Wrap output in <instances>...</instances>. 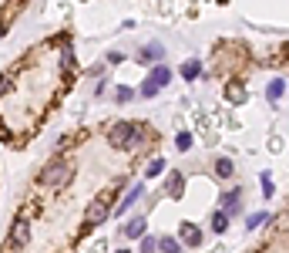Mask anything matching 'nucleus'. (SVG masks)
Masks as SVG:
<instances>
[{"label":"nucleus","instance_id":"nucleus-3","mask_svg":"<svg viewBox=\"0 0 289 253\" xmlns=\"http://www.w3.org/2000/svg\"><path fill=\"white\" fill-rule=\"evenodd\" d=\"M131 129H135V122H114L111 129H108V142H111L114 149H128Z\"/></svg>","mask_w":289,"mask_h":253},{"label":"nucleus","instance_id":"nucleus-11","mask_svg":"<svg viewBox=\"0 0 289 253\" xmlns=\"http://www.w3.org/2000/svg\"><path fill=\"white\" fill-rule=\"evenodd\" d=\"M125 237L128 240H138V237H144V216H135V220L125 226Z\"/></svg>","mask_w":289,"mask_h":253},{"label":"nucleus","instance_id":"nucleus-4","mask_svg":"<svg viewBox=\"0 0 289 253\" xmlns=\"http://www.w3.org/2000/svg\"><path fill=\"white\" fill-rule=\"evenodd\" d=\"M10 243L14 246H27V240H31V220H27V213H20L14 220V226H10Z\"/></svg>","mask_w":289,"mask_h":253},{"label":"nucleus","instance_id":"nucleus-25","mask_svg":"<svg viewBox=\"0 0 289 253\" xmlns=\"http://www.w3.org/2000/svg\"><path fill=\"white\" fill-rule=\"evenodd\" d=\"M155 95H158V88H155V85L144 78V85H141V98H155Z\"/></svg>","mask_w":289,"mask_h":253},{"label":"nucleus","instance_id":"nucleus-5","mask_svg":"<svg viewBox=\"0 0 289 253\" xmlns=\"http://www.w3.org/2000/svg\"><path fill=\"white\" fill-rule=\"evenodd\" d=\"M178 243L182 246H202V229L195 223H182L178 226Z\"/></svg>","mask_w":289,"mask_h":253},{"label":"nucleus","instance_id":"nucleus-7","mask_svg":"<svg viewBox=\"0 0 289 253\" xmlns=\"http://www.w3.org/2000/svg\"><path fill=\"white\" fill-rule=\"evenodd\" d=\"M161 57H165V48H161L158 41H152V44L141 48V65H158Z\"/></svg>","mask_w":289,"mask_h":253},{"label":"nucleus","instance_id":"nucleus-13","mask_svg":"<svg viewBox=\"0 0 289 253\" xmlns=\"http://www.w3.org/2000/svg\"><path fill=\"white\" fill-rule=\"evenodd\" d=\"M282 91H286V81H282V78H276V81H269V88H266V98H269V101H279Z\"/></svg>","mask_w":289,"mask_h":253},{"label":"nucleus","instance_id":"nucleus-10","mask_svg":"<svg viewBox=\"0 0 289 253\" xmlns=\"http://www.w3.org/2000/svg\"><path fill=\"white\" fill-rule=\"evenodd\" d=\"M178 74H182L185 81H195V78H202V65L195 61V57H188L182 68H178Z\"/></svg>","mask_w":289,"mask_h":253},{"label":"nucleus","instance_id":"nucleus-24","mask_svg":"<svg viewBox=\"0 0 289 253\" xmlns=\"http://www.w3.org/2000/svg\"><path fill=\"white\" fill-rule=\"evenodd\" d=\"M276 193V186H273V176L269 172H262V196H273Z\"/></svg>","mask_w":289,"mask_h":253},{"label":"nucleus","instance_id":"nucleus-18","mask_svg":"<svg viewBox=\"0 0 289 253\" xmlns=\"http://www.w3.org/2000/svg\"><path fill=\"white\" fill-rule=\"evenodd\" d=\"M266 220H269V213H252L249 220H246V229H249V233H252V229H259V226H262Z\"/></svg>","mask_w":289,"mask_h":253},{"label":"nucleus","instance_id":"nucleus-21","mask_svg":"<svg viewBox=\"0 0 289 253\" xmlns=\"http://www.w3.org/2000/svg\"><path fill=\"white\" fill-rule=\"evenodd\" d=\"M175 145L182 149V152H188V149H192V135H188V132H178V135H175Z\"/></svg>","mask_w":289,"mask_h":253},{"label":"nucleus","instance_id":"nucleus-8","mask_svg":"<svg viewBox=\"0 0 289 253\" xmlns=\"http://www.w3.org/2000/svg\"><path fill=\"white\" fill-rule=\"evenodd\" d=\"M141 193H144V182H135V186L128 189V196H125V199H121V203H118V216H121V213H128L131 206L138 203V196H141Z\"/></svg>","mask_w":289,"mask_h":253},{"label":"nucleus","instance_id":"nucleus-9","mask_svg":"<svg viewBox=\"0 0 289 253\" xmlns=\"http://www.w3.org/2000/svg\"><path fill=\"white\" fill-rule=\"evenodd\" d=\"M148 81H152L155 88L161 91V85H168V81H172V68H165V65H155V68H152V74H148Z\"/></svg>","mask_w":289,"mask_h":253},{"label":"nucleus","instance_id":"nucleus-27","mask_svg":"<svg viewBox=\"0 0 289 253\" xmlns=\"http://www.w3.org/2000/svg\"><path fill=\"white\" fill-rule=\"evenodd\" d=\"M7 88H10V85H7V74H0V95H7Z\"/></svg>","mask_w":289,"mask_h":253},{"label":"nucleus","instance_id":"nucleus-20","mask_svg":"<svg viewBox=\"0 0 289 253\" xmlns=\"http://www.w3.org/2000/svg\"><path fill=\"white\" fill-rule=\"evenodd\" d=\"M138 250H141V253H158V240L144 233V237H141V246H138Z\"/></svg>","mask_w":289,"mask_h":253},{"label":"nucleus","instance_id":"nucleus-16","mask_svg":"<svg viewBox=\"0 0 289 253\" xmlns=\"http://www.w3.org/2000/svg\"><path fill=\"white\" fill-rule=\"evenodd\" d=\"M212 229H215V233H225V229H229V216H225L222 209L212 213Z\"/></svg>","mask_w":289,"mask_h":253},{"label":"nucleus","instance_id":"nucleus-19","mask_svg":"<svg viewBox=\"0 0 289 253\" xmlns=\"http://www.w3.org/2000/svg\"><path fill=\"white\" fill-rule=\"evenodd\" d=\"M215 172H219V176H222V179H229V176H232V172H235V165L229 162V159H219V162H215Z\"/></svg>","mask_w":289,"mask_h":253},{"label":"nucleus","instance_id":"nucleus-15","mask_svg":"<svg viewBox=\"0 0 289 253\" xmlns=\"http://www.w3.org/2000/svg\"><path fill=\"white\" fill-rule=\"evenodd\" d=\"M61 68H64V71H74V48H71V41H64V48H61Z\"/></svg>","mask_w":289,"mask_h":253},{"label":"nucleus","instance_id":"nucleus-28","mask_svg":"<svg viewBox=\"0 0 289 253\" xmlns=\"http://www.w3.org/2000/svg\"><path fill=\"white\" fill-rule=\"evenodd\" d=\"M118 253H128V250H118Z\"/></svg>","mask_w":289,"mask_h":253},{"label":"nucleus","instance_id":"nucleus-22","mask_svg":"<svg viewBox=\"0 0 289 253\" xmlns=\"http://www.w3.org/2000/svg\"><path fill=\"white\" fill-rule=\"evenodd\" d=\"M165 172V159H152L148 162V176H161Z\"/></svg>","mask_w":289,"mask_h":253},{"label":"nucleus","instance_id":"nucleus-17","mask_svg":"<svg viewBox=\"0 0 289 253\" xmlns=\"http://www.w3.org/2000/svg\"><path fill=\"white\" fill-rule=\"evenodd\" d=\"M246 98H249V91L242 88V85H232V88H229V101H232V105H242Z\"/></svg>","mask_w":289,"mask_h":253},{"label":"nucleus","instance_id":"nucleus-1","mask_svg":"<svg viewBox=\"0 0 289 253\" xmlns=\"http://www.w3.org/2000/svg\"><path fill=\"white\" fill-rule=\"evenodd\" d=\"M67 179H71V165H67V162H51L47 169L37 176L40 186H64Z\"/></svg>","mask_w":289,"mask_h":253},{"label":"nucleus","instance_id":"nucleus-26","mask_svg":"<svg viewBox=\"0 0 289 253\" xmlns=\"http://www.w3.org/2000/svg\"><path fill=\"white\" fill-rule=\"evenodd\" d=\"M108 61H111V65H121V61H125V54H121V51H111V54H108Z\"/></svg>","mask_w":289,"mask_h":253},{"label":"nucleus","instance_id":"nucleus-2","mask_svg":"<svg viewBox=\"0 0 289 253\" xmlns=\"http://www.w3.org/2000/svg\"><path fill=\"white\" fill-rule=\"evenodd\" d=\"M108 213H111V199L108 196H98V199H91L88 203V226H98V223H105L108 220Z\"/></svg>","mask_w":289,"mask_h":253},{"label":"nucleus","instance_id":"nucleus-23","mask_svg":"<svg viewBox=\"0 0 289 253\" xmlns=\"http://www.w3.org/2000/svg\"><path fill=\"white\" fill-rule=\"evenodd\" d=\"M114 98H118L121 105H125V101H131V98H135V91H131V88H125V85H121V88L114 91Z\"/></svg>","mask_w":289,"mask_h":253},{"label":"nucleus","instance_id":"nucleus-6","mask_svg":"<svg viewBox=\"0 0 289 253\" xmlns=\"http://www.w3.org/2000/svg\"><path fill=\"white\" fill-rule=\"evenodd\" d=\"M242 206V189H229V193H222V213L225 216H235Z\"/></svg>","mask_w":289,"mask_h":253},{"label":"nucleus","instance_id":"nucleus-14","mask_svg":"<svg viewBox=\"0 0 289 253\" xmlns=\"http://www.w3.org/2000/svg\"><path fill=\"white\" fill-rule=\"evenodd\" d=\"M165 186H168V193H172V196H178V193L185 189V176H182V172H172L168 179H165Z\"/></svg>","mask_w":289,"mask_h":253},{"label":"nucleus","instance_id":"nucleus-12","mask_svg":"<svg viewBox=\"0 0 289 253\" xmlns=\"http://www.w3.org/2000/svg\"><path fill=\"white\" fill-rule=\"evenodd\" d=\"M185 246L178 243V237H161L158 240V253H182Z\"/></svg>","mask_w":289,"mask_h":253}]
</instances>
